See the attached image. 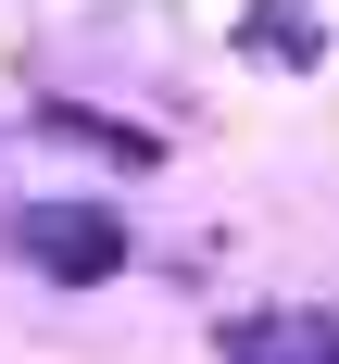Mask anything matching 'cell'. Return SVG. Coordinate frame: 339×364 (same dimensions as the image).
Returning <instances> with one entry per match:
<instances>
[{"instance_id": "cell-1", "label": "cell", "mask_w": 339, "mask_h": 364, "mask_svg": "<svg viewBox=\"0 0 339 364\" xmlns=\"http://www.w3.org/2000/svg\"><path fill=\"white\" fill-rule=\"evenodd\" d=\"M13 252H26L50 289H113V277H126V226H113L101 201H26V214H13Z\"/></svg>"}, {"instance_id": "cell-2", "label": "cell", "mask_w": 339, "mask_h": 364, "mask_svg": "<svg viewBox=\"0 0 339 364\" xmlns=\"http://www.w3.org/2000/svg\"><path fill=\"white\" fill-rule=\"evenodd\" d=\"M214 352L226 364H339V314L327 301H264V314H226Z\"/></svg>"}, {"instance_id": "cell-3", "label": "cell", "mask_w": 339, "mask_h": 364, "mask_svg": "<svg viewBox=\"0 0 339 364\" xmlns=\"http://www.w3.org/2000/svg\"><path fill=\"white\" fill-rule=\"evenodd\" d=\"M38 126H50V139H75V151H101V164H126V176H139V164H163V139H151V126H113V113H88V101H38Z\"/></svg>"}]
</instances>
